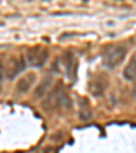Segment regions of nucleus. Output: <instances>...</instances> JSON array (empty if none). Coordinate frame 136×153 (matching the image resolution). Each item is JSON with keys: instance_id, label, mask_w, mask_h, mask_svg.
<instances>
[{"instance_id": "nucleus-1", "label": "nucleus", "mask_w": 136, "mask_h": 153, "mask_svg": "<svg viewBox=\"0 0 136 153\" xmlns=\"http://www.w3.org/2000/svg\"><path fill=\"white\" fill-rule=\"evenodd\" d=\"M26 68L25 56H8L0 60V79H14Z\"/></svg>"}, {"instance_id": "nucleus-2", "label": "nucleus", "mask_w": 136, "mask_h": 153, "mask_svg": "<svg viewBox=\"0 0 136 153\" xmlns=\"http://www.w3.org/2000/svg\"><path fill=\"white\" fill-rule=\"evenodd\" d=\"M128 55V48L127 45L118 44L116 47H112L110 49L105 52L104 57H102V63L108 70H114L117 68L120 64H123V62L125 60V57Z\"/></svg>"}, {"instance_id": "nucleus-3", "label": "nucleus", "mask_w": 136, "mask_h": 153, "mask_svg": "<svg viewBox=\"0 0 136 153\" xmlns=\"http://www.w3.org/2000/svg\"><path fill=\"white\" fill-rule=\"evenodd\" d=\"M67 100H68V97L63 93L61 86L54 85L49 90V93L45 96V100L42 101V108H44L45 112H53L56 108L65 104Z\"/></svg>"}, {"instance_id": "nucleus-4", "label": "nucleus", "mask_w": 136, "mask_h": 153, "mask_svg": "<svg viewBox=\"0 0 136 153\" xmlns=\"http://www.w3.org/2000/svg\"><path fill=\"white\" fill-rule=\"evenodd\" d=\"M109 85H110V78L106 71H97L91 76L89 83V92L94 97H102L106 93Z\"/></svg>"}, {"instance_id": "nucleus-5", "label": "nucleus", "mask_w": 136, "mask_h": 153, "mask_svg": "<svg viewBox=\"0 0 136 153\" xmlns=\"http://www.w3.org/2000/svg\"><path fill=\"white\" fill-rule=\"evenodd\" d=\"M25 59H26V64L41 68L49 59V51L44 47H33L27 51Z\"/></svg>"}, {"instance_id": "nucleus-6", "label": "nucleus", "mask_w": 136, "mask_h": 153, "mask_svg": "<svg viewBox=\"0 0 136 153\" xmlns=\"http://www.w3.org/2000/svg\"><path fill=\"white\" fill-rule=\"evenodd\" d=\"M61 62H63L67 76L70 79H75L76 74H78V59H76L75 53L72 51H65L61 56Z\"/></svg>"}, {"instance_id": "nucleus-7", "label": "nucleus", "mask_w": 136, "mask_h": 153, "mask_svg": "<svg viewBox=\"0 0 136 153\" xmlns=\"http://www.w3.org/2000/svg\"><path fill=\"white\" fill-rule=\"evenodd\" d=\"M35 78H37V75L34 73H27L26 75L21 76L18 79V82H16V90H18V93L25 94V93L30 92L32 86L35 82Z\"/></svg>"}, {"instance_id": "nucleus-8", "label": "nucleus", "mask_w": 136, "mask_h": 153, "mask_svg": "<svg viewBox=\"0 0 136 153\" xmlns=\"http://www.w3.org/2000/svg\"><path fill=\"white\" fill-rule=\"evenodd\" d=\"M52 88H53V78H52L51 75H45L44 78L40 81L37 89L34 90V99L40 100V99H42V97H45Z\"/></svg>"}, {"instance_id": "nucleus-9", "label": "nucleus", "mask_w": 136, "mask_h": 153, "mask_svg": "<svg viewBox=\"0 0 136 153\" xmlns=\"http://www.w3.org/2000/svg\"><path fill=\"white\" fill-rule=\"evenodd\" d=\"M123 78L128 82L136 81V51L132 53V56L129 57L128 63L125 64L123 70Z\"/></svg>"}, {"instance_id": "nucleus-10", "label": "nucleus", "mask_w": 136, "mask_h": 153, "mask_svg": "<svg viewBox=\"0 0 136 153\" xmlns=\"http://www.w3.org/2000/svg\"><path fill=\"white\" fill-rule=\"evenodd\" d=\"M93 118V108L90 105L89 100L82 99L80 100V107H79V119L80 120H90Z\"/></svg>"}, {"instance_id": "nucleus-11", "label": "nucleus", "mask_w": 136, "mask_h": 153, "mask_svg": "<svg viewBox=\"0 0 136 153\" xmlns=\"http://www.w3.org/2000/svg\"><path fill=\"white\" fill-rule=\"evenodd\" d=\"M133 96L136 97V85H135V88H133Z\"/></svg>"}]
</instances>
